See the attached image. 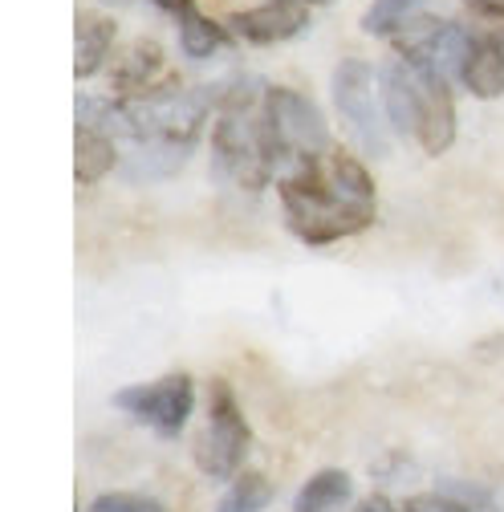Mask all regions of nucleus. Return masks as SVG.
Listing matches in <instances>:
<instances>
[{
	"label": "nucleus",
	"instance_id": "nucleus-17",
	"mask_svg": "<svg viewBox=\"0 0 504 512\" xmlns=\"http://www.w3.org/2000/svg\"><path fill=\"white\" fill-rule=\"evenodd\" d=\"M273 504V484L261 472H240L216 500V512H265Z\"/></svg>",
	"mask_w": 504,
	"mask_h": 512
},
{
	"label": "nucleus",
	"instance_id": "nucleus-7",
	"mask_svg": "<svg viewBox=\"0 0 504 512\" xmlns=\"http://www.w3.org/2000/svg\"><path fill=\"white\" fill-rule=\"evenodd\" d=\"M114 407L131 419L155 427L159 435L175 439L196 407V382L192 374H163L159 382H139V387H122L114 395Z\"/></svg>",
	"mask_w": 504,
	"mask_h": 512
},
{
	"label": "nucleus",
	"instance_id": "nucleus-21",
	"mask_svg": "<svg viewBox=\"0 0 504 512\" xmlns=\"http://www.w3.org/2000/svg\"><path fill=\"white\" fill-rule=\"evenodd\" d=\"M399 512H472V508L448 492H427V496H411Z\"/></svg>",
	"mask_w": 504,
	"mask_h": 512
},
{
	"label": "nucleus",
	"instance_id": "nucleus-4",
	"mask_svg": "<svg viewBox=\"0 0 504 512\" xmlns=\"http://www.w3.org/2000/svg\"><path fill=\"white\" fill-rule=\"evenodd\" d=\"M378 70L366 57H342L330 78V98L334 110L342 114L350 139L366 151V155H387L391 151V135H387V106L378 102Z\"/></svg>",
	"mask_w": 504,
	"mask_h": 512
},
{
	"label": "nucleus",
	"instance_id": "nucleus-1",
	"mask_svg": "<svg viewBox=\"0 0 504 512\" xmlns=\"http://www.w3.org/2000/svg\"><path fill=\"white\" fill-rule=\"evenodd\" d=\"M281 212L297 240L326 248L374 224V179L362 159L334 147L322 159L297 163L281 179Z\"/></svg>",
	"mask_w": 504,
	"mask_h": 512
},
{
	"label": "nucleus",
	"instance_id": "nucleus-10",
	"mask_svg": "<svg viewBox=\"0 0 504 512\" xmlns=\"http://www.w3.org/2000/svg\"><path fill=\"white\" fill-rule=\"evenodd\" d=\"M456 102H452V82L423 70V126H419V147L427 155H444L456 143Z\"/></svg>",
	"mask_w": 504,
	"mask_h": 512
},
{
	"label": "nucleus",
	"instance_id": "nucleus-9",
	"mask_svg": "<svg viewBox=\"0 0 504 512\" xmlns=\"http://www.w3.org/2000/svg\"><path fill=\"white\" fill-rule=\"evenodd\" d=\"M309 25V5L305 0H265L257 9L232 13V33L252 41V45H277L289 41L297 33H305Z\"/></svg>",
	"mask_w": 504,
	"mask_h": 512
},
{
	"label": "nucleus",
	"instance_id": "nucleus-5",
	"mask_svg": "<svg viewBox=\"0 0 504 512\" xmlns=\"http://www.w3.org/2000/svg\"><path fill=\"white\" fill-rule=\"evenodd\" d=\"M212 98H216L212 90H179V86L131 98V102H122L126 135L139 139V143L167 139V143H192L196 147V135L208 118Z\"/></svg>",
	"mask_w": 504,
	"mask_h": 512
},
{
	"label": "nucleus",
	"instance_id": "nucleus-8",
	"mask_svg": "<svg viewBox=\"0 0 504 512\" xmlns=\"http://www.w3.org/2000/svg\"><path fill=\"white\" fill-rule=\"evenodd\" d=\"M378 90H383V106L391 126L403 139H419L423 126V70L411 66L407 57H391L378 70Z\"/></svg>",
	"mask_w": 504,
	"mask_h": 512
},
{
	"label": "nucleus",
	"instance_id": "nucleus-23",
	"mask_svg": "<svg viewBox=\"0 0 504 512\" xmlns=\"http://www.w3.org/2000/svg\"><path fill=\"white\" fill-rule=\"evenodd\" d=\"M354 512H399V508H395L387 496H366V500H362Z\"/></svg>",
	"mask_w": 504,
	"mask_h": 512
},
{
	"label": "nucleus",
	"instance_id": "nucleus-12",
	"mask_svg": "<svg viewBox=\"0 0 504 512\" xmlns=\"http://www.w3.org/2000/svg\"><path fill=\"white\" fill-rule=\"evenodd\" d=\"M187 159H192V143H167V139H155V143H143L135 155L122 159V175L131 183H155V179H167L175 175Z\"/></svg>",
	"mask_w": 504,
	"mask_h": 512
},
{
	"label": "nucleus",
	"instance_id": "nucleus-14",
	"mask_svg": "<svg viewBox=\"0 0 504 512\" xmlns=\"http://www.w3.org/2000/svg\"><path fill=\"white\" fill-rule=\"evenodd\" d=\"M114 167H122L114 135L94 131V126H78V139H74V175H78V183H98Z\"/></svg>",
	"mask_w": 504,
	"mask_h": 512
},
{
	"label": "nucleus",
	"instance_id": "nucleus-20",
	"mask_svg": "<svg viewBox=\"0 0 504 512\" xmlns=\"http://www.w3.org/2000/svg\"><path fill=\"white\" fill-rule=\"evenodd\" d=\"M86 512H167V504L143 492H102L86 504Z\"/></svg>",
	"mask_w": 504,
	"mask_h": 512
},
{
	"label": "nucleus",
	"instance_id": "nucleus-15",
	"mask_svg": "<svg viewBox=\"0 0 504 512\" xmlns=\"http://www.w3.org/2000/svg\"><path fill=\"white\" fill-rule=\"evenodd\" d=\"M114 37H118V25L110 17H82L78 21V49H74V74L78 78H94L106 66Z\"/></svg>",
	"mask_w": 504,
	"mask_h": 512
},
{
	"label": "nucleus",
	"instance_id": "nucleus-24",
	"mask_svg": "<svg viewBox=\"0 0 504 512\" xmlns=\"http://www.w3.org/2000/svg\"><path fill=\"white\" fill-rule=\"evenodd\" d=\"M305 5L313 9V5H318V9H326V5H334V0H305Z\"/></svg>",
	"mask_w": 504,
	"mask_h": 512
},
{
	"label": "nucleus",
	"instance_id": "nucleus-22",
	"mask_svg": "<svg viewBox=\"0 0 504 512\" xmlns=\"http://www.w3.org/2000/svg\"><path fill=\"white\" fill-rule=\"evenodd\" d=\"M464 9H468V13H476V17L504 21V0H464Z\"/></svg>",
	"mask_w": 504,
	"mask_h": 512
},
{
	"label": "nucleus",
	"instance_id": "nucleus-3",
	"mask_svg": "<svg viewBox=\"0 0 504 512\" xmlns=\"http://www.w3.org/2000/svg\"><path fill=\"white\" fill-rule=\"evenodd\" d=\"M261 118H265V139H269V151L277 159V171L309 163V159H322V155L334 151L326 114L301 90L269 86L265 98H261Z\"/></svg>",
	"mask_w": 504,
	"mask_h": 512
},
{
	"label": "nucleus",
	"instance_id": "nucleus-16",
	"mask_svg": "<svg viewBox=\"0 0 504 512\" xmlns=\"http://www.w3.org/2000/svg\"><path fill=\"white\" fill-rule=\"evenodd\" d=\"M159 70H163V49L151 41H139L122 53L118 70H114V86L118 90H147Z\"/></svg>",
	"mask_w": 504,
	"mask_h": 512
},
{
	"label": "nucleus",
	"instance_id": "nucleus-19",
	"mask_svg": "<svg viewBox=\"0 0 504 512\" xmlns=\"http://www.w3.org/2000/svg\"><path fill=\"white\" fill-rule=\"evenodd\" d=\"M228 29H220L216 21H208V17H200V13H192L187 21H179V49H183V57H192V61H208V57H216L220 49H228Z\"/></svg>",
	"mask_w": 504,
	"mask_h": 512
},
{
	"label": "nucleus",
	"instance_id": "nucleus-2",
	"mask_svg": "<svg viewBox=\"0 0 504 512\" xmlns=\"http://www.w3.org/2000/svg\"><path fill=\"white\" fill-rule=\"evenodd\" d=\"M252 94H257V86H252L248 78L220 90L212 159H216V175H224V179H232L248 191H261L273 179L277 159H273L269 139H265V118L252 114Z\"/></svg>",
	"mask_w": 504,
	"mask_h": 512
},
{
	"label": "nucleus",
	"instance_id": "nucleus-6",
	"mask_svg": "<svg viewBox=\"0 0 504 512\" xmlns=\"http://www.w3.org/2000/svg\"><path fill=\"white\" fill-rule=\"evenodd\" d=\"M248 443H252V427L232 395L228 382H212V403H208V427L196 439V464L204 476L212 480H236L240 464L248 456Z\"/></svg>",
	"mask_w": 504,
	"mask_h": 512
},
{
	"label": "nucleus",
	"instance_id": "nucleus-18",
	"mask_svg": "<svg viewBox=\"0 0 504 512\" xmlns=\"http://www.w3.org/2000/svg\"><path fill=\"white\" fill-rule=\"evenodd\" d=\"M427 0H374L362 17V29L370 37H399L415 17H423Z\"/></svg>",
	"mask_w": 504,
	"mask_h": 512
},
{
	"label": "nucleus",
	"instance_id": "nucleus-13",
	"mask_svg": "<svg viewBox=\"0 0 504 512\" xmlns=\"http://www.w3.org/2000/svg\"><path fill=\"white\" fill-rule=\"evenodd\" d=\"M354 496V480L350 472L342 468H322V472H313L301 492L293 496V512H338L346 508Z\"/></svg>",
	"mask_w": 504,
	"mask_h": 512
},
{
	"label": "nucleus",
	"instance_id": "nucleus-11",
	"mask_svg": "<svg viewBox=\"0 0 504 512\" xmlns=\"http://www.w3.org/2000/svg\"><path fill=\"white\" fill-rule=\"evenodd\" d=\"M460 82L476 98H500L504 94V33H484L472 41Z\"/></svg>",
	"mask_w": 504,
	"mask_h": 512
}]
</instances>
